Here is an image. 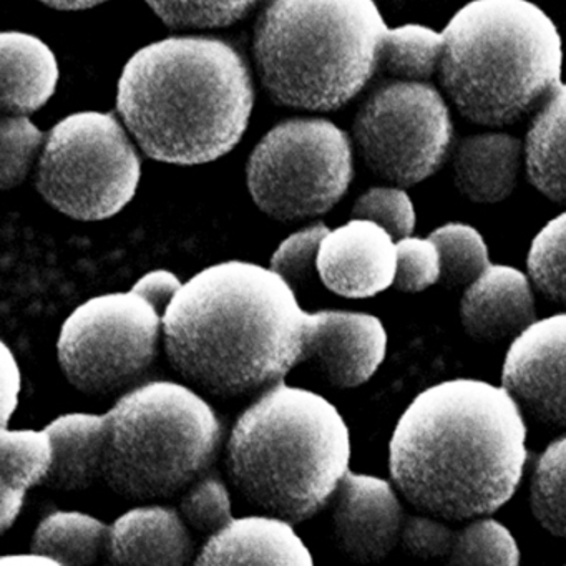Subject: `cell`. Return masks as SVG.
I'll list each match as a JSON object with an SVG mask.
<instances>
[{
	"instance_id": "1",
	"label": "cell",
	"mask_w": 566,
	"mask_h": 566,
	"mask_svg": "<svg viewBox=\"0 0 566 566\" xmlns=\"http://www.w3.org/2000/svg\"><path fill=\"white\" fill-rule=\"evenodd\" d=\"M528 460L522 409L505 387L453 379L420 392L389 446L397 490L443 520L492 515L518 489Z\"/></svg>"
},
{
	"instance_id": "2",
	"label": "cell",
	"mask_w": 566,
	"mask_h": 566,
	"mask_svg": "<svg viewBox=\"0 0 566 566\" xmlns=\"http://www.w3.org/2000/svg\"><path fill=\"white\" fill-rule=\"evenodd\" d=\"M310 316L271 268L227 261L175 294L164 314L165 350L205 392L243 396L281 382L303 363Z\"/></svg>"
},
{
	"instance_id": "3",
	"label": "cell",
	"mask_w": 566,
	"mask_h": 566,
	"mask_svg": "<svg viewBox=\"0 0 566 566\" xmlns=\"http://www.w3.org/2000/svg\"><path fill=\"white\" fill-rule=\"evenodd\" d=\"M253 105L243 57L218 39L155 42L127 62L118 81L117 111L142 150L181 167L230 154Z\"/></svg>"
},
{
	"instance_id": "4",
	"label": "cell",
	"mask_w": 566,
	"mask_h": 566,
	"mask_svg": "<svg viewBox=\"0 0 566 566\" xmlns=\"http://www.w3.org/2000/svg\"><path fill=\"white\" fill-rule=\"evenodd\" d=\"M350 436L339 410L281 382L248 407L228 440V473L248 502L291 523L313 518L349 470Z\"/></svg>"
},
{
	"instance_id": "5",
	"label": "cell",
	"mask_w": 566,
	"mask_h": 566,
	"mask_svg": "<svg viewBox=\"0 0 566 566\" xmlns=\"http://www.w3.org/2000/svg\"><path fill=\"white\" fill-rule=\"evenodd\" d=\"M443 39L440 84L473 124H516L562 84V35L530 0H472Z\"/></svg>"
},
{
	"instance_id": "6",
	"label": "cell",
	"mask_w": 566,
	"mask_h": 566,
	"mask_svg": "<svg viewBox=\"0 0 566 566\" xmlns=\"http://www.w3.org/2000/svg\"><path fill=\"white\" fill-rule=\"evenodd\" d=\"M386 32L374 0H270L254 29L261 84L276 104L336 111L376 74Z\"/></svg>"
},
{
	"instance_id": "7",
	"label": "cell",
	"mask_w": 566,
	"mask_h": 566,
	"mask_svg": "<svg viewBox=\"0 0 566 566\" xmlns=\"http://www.w3.org/2000/svg\"><path fill=\"white\" fill-rule=\"evenodd\" d=\"M105 416L102 479L130 500L167 499L197 482L223 436L213 407L168 380L130 390Z\"/></svg>"
},
{
	"instance_id": "8",
	"label": "cell",
	"mask_w": 566,
	"mask_h": 566,
	"mask_svg": "<svg viewBox=\"0 0 566 566\" xmlns=\"http://www.w3.org/2000/svg\"><path fill=\"white\" fill-rule=\"evenodd\" d=\"M140 177V158L120 122L112 114L81 112L49 132L35 185L61 213L102 221L134 200Z\"/></svg>"
},
{
	"instance_id": "9",
	"label": "cell",
	"mask_w": 566,
	"mask_h": 566,
	"mask_svg": "<svg viewBox=\"0 0 566 566\" xmlns=\"http://www.w3.org/2000/svg\"><path fill=\"white\" fill-rule=\"evenodd\" d=\"M247 175L251 198L268 217H321L349 190L353 145L333 122L293 118L264 135L251 154Z\"/></svg>"
},
{
	"instance_id": "10",
	"label": "cell",
	"mask_w": 566,
	"mask_h": 566,
	"mask_svg": "<svg viewBox=\"0 0 566 566\" xmlns=\"http://www.w3.org/2000/svg\"><path fill=\"white\" fill-rule=\"evenodd\" d=\"M161 331L164 313L137 291L92 297L62 324L59 364L81 392H120L154 364Z\"/></svg>"
},
{
	"instance_id": "11",
	"label": "cell",
	"mask_w": 566,
	"mask_h": 566,
	"mask_svg": "<svg viewBox=\"0 0 566 566\" xmlns=\"http://www.w3.org/2000/svg\"><path fill=\"white\" fill-rule=\"evenodd\" d=\"M353 138L360 160L376 177L412 187L437 174L449 155V105L427 82H389L360 105Z\"/></svg>"
},
{
	"instance_id": "12",
	"label": "cell",
	"mask_w": 566,
	"mask_h": 566,
	"mask_svg": "<svg viewBox=\"0 0 566 566\" xmlns=\"http://www.w3.org/2000/svg\"><path fill=\"white\" fill-rule=\"evenodd\" d=\"M502 382L533 420L566 427V313L535 321L513 339Z\"/></svg>"
},
{
	"instance_id": "13",
	"label": "cell",
	"mask_w": 566,
	"mask_h": 566,
	"mask_svg": "<svg viewBox=\"0 0 566 566\" xmlns=\"http://www.w3.org/2000/svg\"><path fill=\"white\" fill-rule=\"evenodd\" d=\"M387 333L379 317L349 311H319L307 324L303 363L331 386H363L386 359Z\"/></svg>"
},
{
	"instance_id": "14",
	"label": "cell",
	"mask_w": 566,
	"mask_h": 566,
	"mask_svg": "<svg viewBox=\"0 0 566 566\" xmlns=\"http://www.w3.org/2000/svg\"><path fill=\"white\" fill-rule=\"evenodd\" d=\"M333 499L334 538L344 555L373 563L396 548L406 515L387 480L347 470Z\"/></svg>"
},
{
	"instance_id": "15",
	"label": "cell",
	"mask_w": 566,
	"mask_h": 566,
	"mask_svg": "<svg viewBox=\"0 0 566 566\" xmlns=\"http://www.w3.org/2000/svg\"><path fill=\"white\" fill-rule=\"evenodd\" d=\"M397 243L379 224L353 220L329 231L317 254V273L327 290L349 300H366L392 286Z\"/></svg>"
},
{
	"instance_id": "16",
	"label": "cell",
	"mask_w": 566,
	"mask_h": 566,
	"mask_svg": "<svg viewBox=\"0 0 566 566\" xmlns=\"http://www.w3.org/2000/svg\"><path fill=\"white\" fill-rule=\"evenodd\" d=\"M460 319L467 334L476 340L496 343L518 336L536 321L528 277L516 268L490 264L465 287Z\"/></svg>"
},
{
	"instance_id": "17",
	"label": "cell",
	"mask_w": 566,
	"mask_h": 566,
	"mask_svg": "<svg viewBox=\"0 0 566 566\" xmlns=\"http://www.w3.org/2000/svg\"><path fill=\"white\" fill-rule=\"evenodd\" d=\"M198 565H314L310 548L281 516L233 518L210 536Z\"/></svg>"
},
{
	"instance_id": "18",
	"label": "cell",
	"mask_w": 566,
	"mask_h": 566,
	"mask_svg": "<svg viewBox=\"0 0 566 566\" xmlns=\"http://www.w3.org/2000/svg\"><path fill=\"white\" fill-rule=\"evenodd\" d=\"M185 523L167 506L128 510L111 525L105 556L114 565H185L193 558V539Z\"/></svg>"
},
{
	"instance_id": "19",
	"label": "cell",
	"mask_w": 566,
	"mask_h": 566,
	"mask_svg": "<svg viewBox=\"0 0 566 566\" xmlns=\"http://www.w3.org/2000/svg\"><path fill=\"white\" fill-rule=\"evenodd\" d=\"M523 160V142L513 135L503 132L469 135L453 147V184L473 203H500L515 190Z\"/></svg>"
},
{
	"instance_id": "20",
	"label": "cell",
	"mask_w": 566,
	"mask_h": 566,
	"mask_svg": "<svg viewBox=\"0 0 566 566\" xmlns=\"http://www.w3.org/2000/svg\"><path fill=\"white\" fill-rule=\"evenodd\" d=\"M0 61L6 114H34L54 97L57 59L41 39L24 32H4L0 35Z\"/></svg>"
},
{
	"instance_id": "21",
	"label": "cell",
	"mask_w": 566,
	"mask_h": 566,
	"mask_svg": "<svg viewBox=\"0 0 566 566\" xmlns=\"http://www.w3.org/2000/svg\"><path fill=\"white\" fill-rule=\"evenodd\" d=\"M54 462L45 485L57 490H84L102 479L107 416L67 413L48 427Z\"/></svg>"
},
{
	"instance_id": "22",
	"label": "cell",
	"mask_w": 566,
	"mask_h": 566,
	"mask_svg": "<svg viewBox=\"0 0 566 566\" xmlns=\"http://www.w3.org/2000/svg\"><path fill=\"white\" fill-rule=\"evenodd\" d=\"M530 184L548 200L566 203V84L539 105L525 140Z\"/></svg>"
},
{
	"instance_id": "23",
	"label": "cell",
	"mask_w": 566,
	"mask_h": 566,
	"mask_svg": "<svg viewBox=\"0 0 566 566\" xmlns=\"http://www.w3.org/2000/svg\"><path fill=\"white\" fill-rule=\"evenodd\" d=\"M2 455V509L0 530L8 532L22 506L31 486L44 483L54 462V446L48 430H9L0 432Z\"/></svg>"
},
{
	"instance_id": "24",
	"label": "cell",
	"mask_w": 566,
	"mask_h": 566,
	"mask_svg": "<svg viewBox=\"0 0 566 566\" xmlns=\"http://www.w3.org/2000/svg\"><path fill=\"white\" fill-rule=\"evenodd\" d=\"M108 532L111 526L87 513L55 512L35 530L31 549L59 565H92L107 552Z\"/></svg>"
},
{
	"instance_id": "25",
	"label": "cell",
	"mask_w": 566,
	"mask_h": 566,
	"mask_svg": "<svg viewBox=\"0 0 566 566\" xmlns=\"http://www.w3.org/2000/svg\"><path fill=\"white\" fill-rule=\"evenodd\" d=\"M443 48V32L440 34L426 25L387 29L377 71L394 81L427 82L439 72Z\"/></svg>"
},
{
	"instance_id": "26",
	"label": "cell",
	"mask_w": 566,
	"mask_h": 566,
	"mask_svg": "<svg viewBox=\"0 0 566 566\" xmlns=\"http://www.w3.org/2000/svg\"><path fill=\"white\" fill-rule=\"evenodd\" d=\"M440 253V281L447 290L470 286L490 266L482 234L465 223H447L430 233Z\"/></svg>"
},
{
	"instance_id": "27",
	"label": "cell",
	"mask_w": 566,
	"mask_h": 566,
	"mask_svg": "<svg viewBox=\"0 0 566 566\" xmlns=\"http://www.w3.org/2000/svg\"><path fill=\"white\" fill-rule=\"evenodd\" d=\"M530 505L546 532L566 538V436L549 443L536 462Z\"/></svg>"
},
{
	"instance_id": "28",
	"label": "cell",
	"mask_w": 566,
	"mask_h": 566,
	"mask_svg": "<svg viewBox=\"0 0 566 566\" xmlns=\"http://www.w3.org/2000/svg\"><path fill=\"white\" fill-rule=\"evenodd\" d=\"M526 266L539 294L566 310V211L533 238Z\"/></svg>"
},
{
	"instance_id": "29",
	"label": "cell",
	"mask_w": 566,
	"mask_h": 566,
	"mask_svg": "<svg viewBox=\"0 0 566 566\" xmlns=\"http://www.w3.org/2000/svg\"><path fill=\"white\" fill-rule=\"evenodd\" d=\"M452 565H506L520 563V549L509 528L492 518L480 516L465 528L455 532Z\"/></svg>"
},
{
	"instance_id": "30",
	"label": "cell",
	"mask_w": 566,
	"mask_h": 566,
	"mask_svg": "<svg viewBox=\"0 0 566 566\" xmlns=\"http://www.w3.org/2000/svg\"><path fill=\"white\" fill-rule=\"evenodd\" d=\"M171 29L227 28L241 21L258 0H145Z\"/></svg>"
},
{
	"instance_id": "31",
	"label": "cell",
	"mask_w": 566,
	"mask_h": 566,
	"mask_svg": "<svg viewBox=\"0 0 566 566\" xmlns=\"http://www.w3.org/2000/svg\"><path fill=\"white\" fill-rule=\"evenodd\" d=\"M2 190L18 187L28 177L45 135L25 115L2 118Z\"/></svg>"
},
{
	"instance_id": "32",
	"label": "cell",
	"mask_w": 566,
	"mask_h": 566,
	"mask_svg": "<svg viewBox=\"0 0 566 566\" xmlns=\"http://www.w3.org/2000/svg\"><path fill=\"white\" fill-rule=\"evenodd\" d=\"M353 218L374 221L394 240L410 237L417 220L412 200L399 187L370 188L354 203Z\"/></svg>"
},
{
	"instance_id": "33",
	"label": "cell",
	"mask_w": 566,
	"mask_h": 566,
	"mask_svg": "<svg viewBox=\"0 0 566 566\" xmlns=\"http://www.w3.org/2000/svg\"><path fill=\"white\" fill-rule=\"evenodd\" d=\"M181 516L201 535H214L233 522L227 485L218 476H205L181 499Z\"/></svg>"
},
{
	"instance_id": "34",
	"label": "cell",
	"mask_w": 566,
	"mask_h": 566,
	"mask_svg": "<svg viewBox=\"0 0 566 566\" xmlns=\"http://www.w3.org/2000/svg\"><path fill=\"white\" fill-rule=\"evenodd\" d=\"M329 228L324 223L291 234L271 258V270L280 274L294 291L307 286L317 270V254Z\"/></svg>"
},
{
	"instance_id": "35",
	"label": "cell",
	"mask_w": 566,
	"mask_h": 566,
	"mask_svg": "<svg viewBox=\"0 0 566 566\" xmlns=\"http://www.w3.org/2000/svg\"><path fill=\"white\" fill-rule=\"evenodd\" d=\"M440 281V253L430 238L397 241V271L394 286L403 293H420Z\"/></svg>"
},
{
	"instance_id": "36",
	"label": "cell",
	"mask_w": 566,
	"mask_h": 566,
	"mask_svg": "<svg viewBox=\"0 0 566 566\" xmlns=\"http://www.w3.org/2000/svg\"><path fill=\"white\" fill-rule=\"evenodd\" d=\"M437 518L439 516H403L400 542L410 555L420 559L449 558L455 542V532Z\"/></svg>"
},
{
	"instance_id": "37",
	"label": "cell",
	"mask_w": 566,
	"mask_h": 566,
	"mask_svg": "<svg viewBox=\"0 0 566 566\" xmlns=\"http://www.w3.org/2000/svg\"><path fill=\"white\" fill-rule=\"evenodd\" d=\"M181 286L184 284L178 280L177 274L170 273V271L157 270L142 276L132 290L147 297L155 307H158L165 314L168 304L171 303Z\"/></svg>"
},
{
	"instance_id": "38",
	"label": "cell",
	"mask_w": 566,
	"mask_h": 566,
	"mask_svg": "<svg viewBox=\"0 0 566 566\" xmlns=\"http://www.w3.org/2000/svg\"><path fill=\"white\" fill-rule=\"evenodd\" d=\"M21 389L22 376L18 359L8 344L2 343V427H8L9 420L14 416Z\"/></svg>"
},
{
	"instance_id": "39",
	"label": "cell",
	"mask_w": 566,
	"mask_h": 566,
	"mask_svg": "<svg viewBox=\"0 0 566 566\" xmlns=\"http://www.w3.org/2000/svg\"><path fill=\"white\" fill-rule=\"evenodd\" d=\"M41 2L57 11H85V9L97 8L107 0H41Z\"/></svg>"
},
{
	"instance_id": "40",
	"label": "cell",
	"mask_w": 566,
	"mask_h": 566,
	"mask_svg": "<svg viewBox=\"0 0 566 566\" xmlns=\"http://www.w3.org/2000/svg\"><path fill=\"white\" fill-rule=\"evenodd\" d=\"M0 565H59V562H55L51 556L32 552V555L2 556Z\"/></svg>"
}]
</instances>
